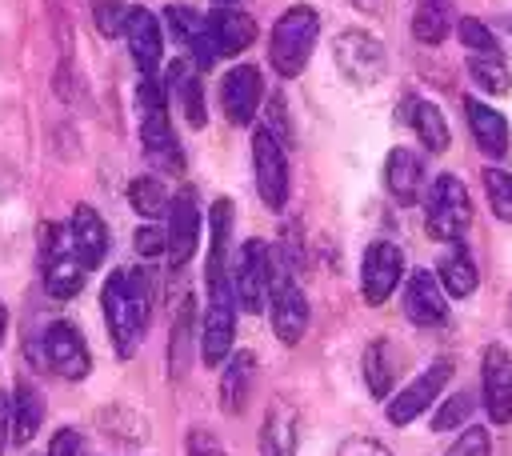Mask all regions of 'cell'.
Instances as JSON below:
<instances>
[{
	"label": "cell",
	"instance_id": "7dc6e473",
	"mask_svg": "<svg viewBox=\"0 0 512 456\" xmlns=\"http://www.w3.org/2000/svg\"><path fill=\"white\" fill-rule=\"evenodd\" d=\"M508 328H512V300H508Z\"/></svg>",
	"mask_w": 512,
	"mask_h": 456
},
{
	"label": "cell",
	"instance_id": "f1b7e54d",
	"mask_svg": "<svg viewBox=\"0 0 512 456\" xmlns=\"http://www.w3.org/2000/svg\"><path fill=\"white\" fill-rule=\"evenodd\" d=\"M456 24V12H452V0H420L416 4V16H412V36L420 44H444L448 32Z\"/></svg>",
	"mask_w": 512,
	"mask_h": 456
},
{
	"label": "cell",
	"instance_id": "9c48e42d",
	"mask_svg": "<svg viewBox=\"0 0 512 456\" xmlns=\"http://www.w3.org/2000/svg\"><path fill=\"white\" fill-rule=\"evenodd\" d=\"M332 60L344 72V80H352L360 88L364 84H376L384 76V68H388L384 44L372 32H364V28H344L336 36V44H332Z\"/></svg>",
	"mask_w": 512,
	"mask_h": 456
},
{
	"label": "cell",
	"instance_id": "d590c367",
	"mask_svg": "<svg viewBox=\"0 0 512 456\" xmlns=\"http://www.w3.org/2000/svg\"><path fill=\"white\" fill-rule=\"evenodd\" d=\"M88 8H92V24H96V32L100 36H124V28H128V4L124 0H88Z\"/></svg>",
	"mask_w": 512,
	"mask_h": 456
},
{
	"label": "cell",
	"instance_id": "ac0fdd59",
	"mask_svg": "<svg viewBox=\"0 0 512 456\" xmlns=\"http://www.w3.org/2000/svg\"><path fill=\"white\" fill-rule=\"evenodd\" d=\"M124 40H128V56H132L136 72H140V76H156L160 60H164V32H160V20L152 16V8L132 4Z\"/></svg>",
	"mask_w": 512,
	"mask_h": 456
},
{
	"label": "cell",
	"instance_id": "52a82bcc",
	"mask_svg": "<svg viewBox=\"0 0 512 456\" xmlns=\"http://www.w3.org/2000/svg\"><path fill=\"white\" fill-rule=\"evenodd\" d=\"M268 288H272V248L264 240H244L236 260H232V296L240 312H264L268 308Z\"/></svg>",
	"mask_w": 512,
	"mask_h": 456
},
{
	"label": "cell",
	"instance_id": "4316f807",
	"mask_svg": "<svg viewBox=\"0 0 512 456\" xmlns=\"http://www.w3.org/2000/svg\"><path fill=\"white\" fill-rule=\"evenodd\" d=\"M40 424H44V396L28 380H20L12 392V444H32Z\"/></svg>",
	"mask_w": 512,
	"mask_h": 456
},
{
	"label": "cell",
	"instance_id": "7c38bea8",
	"mask_svg": "<svg viewBox=\"0 0 512 456\" xmlns=\"http://www.w3.org/2000/svg\"><path fill=\"white\" fill-rule=\"evenodd\" d=\"M168 268L172 272H180L188 260H192V252L200 248V200H196V188H180L176 196H172V208H168Z\"/></svg>",
	"mask_w": 512,
	"mask_h": 456
},
{
	"label": "cell",
	"instance_id": "5bb4252c",
	"mask_svg": "<svg viewBox=\"0 0 512 456\" xmlns=\"http://www.w3.org/2000/svg\"><path fill=\"white\" fill-rule=\"evenodd\" d=\"M452 360H436V364H428L412 384H404L396 396H388V424H396V428H404V424H412L420 412H428L432 408V400L444 392V384L452 380Z\"/></svg>",
	"mask_w": 512,
	"mask_h": 456
},
{
	"label": "cell",
	"instance_id": "7402d4cb",
	"mask_svg": "<svg viewBox=\"0 0 512 456\" xmlns=\"http://www.w3.org/2000/svg\"><path fill=\"white\" fill-rule=\"evenodd\" d=\"M384 188L396 204H416L424 192V160L412 148H392L384 160Z\"/></svg>",
	"mask_w": 512,
	"mask_h": 456
},
{
	"label": "cell",
	"instance_id": "4dcf8cb0",
	"mask_svg": "<svg viewBox=\"0 0 512 456\" xmlns=\"http://www.w3.org/2000/svg\"><path fill=\"white\" fill-rule=\"evenodd\" d=\"M128 204H132L144 220H160V216H168L172 196H168V188H164L160 176H136V180L128 184Z\"/></svg>",
	"mask_w": 512,
	"mask_h": 456
},
{
	"label": "cell",
	"instance_id": "8d00e7d4",
	"mask_svg": "<svg viewBox=\"0 0 512 456\" xmlns=\"http://www.w3.org/2000/svg\"><path fill=\"white\" fill-rule=\"evenodd\" d=\"M472 412H476V396H472V392H456V396H448V400L436 408V416H432V432L460 428Z\"/></svg>",
	"mask_w": 512,
	"mask_h": 456
},
{
	"label": "cell",
	"instance_id": "7bdbcfd3",
	"mask_svg": "<svg viewBox=\"0 0 512 456\" xmlns=\"http://www.w3.org/2000/svg\"><path fill=\"white\" fill-rule=\"evenodd\" d=\"M340 456H392V452L372 436H352V440H344Z\"/></svg>",
	"mask_w": 512,
	"mask_h": 456
},
{
	"label": "cell",
	"instance_id": "6da1fadb",
	"mask_svg": "<svg viewBox=\"0 0 512 456\" xmlns=\"http://www.w3.org/2000/svg\"><path fill=\"white\" fill-rule=\"evenodd\" d=\"M100 308H104V324L112 336V348L120 360H128L152 320V280L144 268H116L108 272L104 288H100Z\"/></svg>",
	"mask_w": 512,
	"mask_h": 456
},
{
	"label": "cell",
	"instance_id": "d4e9b609",
	"mask_svg": "<svg viewBox=\"0 0 512 456\" xmlns=\"http://www.w3.org/2000/svg\"><path fill=\"white\" fill-rule=\"evenodd\" d=\"M200 68H192L188 60H172L168 64V92H176L180 108H184V120L192 128H204L208 124V108H204V84L196 76Z\"/></svg>",
	"mask_w": 512,
	"mask_h": 456
},
{
	"label": "cell",
	"instance_id": "277c9868",
	"mask_svg": "<svg viewBox=\"0 0 512 456\" xmlns=\"http://www.w3.org/2000/svg\"><path fill=\"white\" fill-rule=\"evenodd\" d=\"M260 36L256 20L240 8H216L204 16V32L188 44L192 64L196 68H212L220 56H240L244 48H252V40Z\"/></svg>",
	"mask_w": 512,
	"mask_h": 456
},
{
	"label": "cell",
	"instance_id": "f35d334b",
	"mask_svg": "<svg viewBox=\"0 0 512 456\" xmlns=\"http://www.w3.org/2000/svg\"><path fill=\"white\" fill-rule=\"evenodd\" d=\"M164 16H168L172 32L180 36V44H192V40L204 32V16H200V12H192V8H184V4H172Z\"/></svg>",
	"mask_w": 512,
	"mask_h": 456
},
{
	"label": "cell",
	"instance_id": "4fadbf2b",
	"mask_svg": "<svg viewBox=\"0 0 512 456\" xmlns=\"http://www.w3.org/2000/svg\"><path fill=\"white\" fill-rule=\"evenodd\" d=\"M404 276V252L392 240H372L360 260V296L364 304H384Z\"/></svg>",
	"mask_w": 512,
	"mask_h": 456
},
{
	"label": "cell",
	"instance_id": "ba28073f",
	"mask_svg": "<svg viewBox=\"0 0 512 456\" xmlns=\"http://www.w3.org/2000/svg\"><path fill=\"white\" fill-rule=\"evenodd\" d=\"M36 356L44 368H52L64 380H84L92 372V352L72 320H48L36 340Z\"/></svg>",
	"mask_w": 512,
	"mask_h": 456
},
{
	"label": "cell",
	"instance_id": "8992f818",
	"mask_svg": "<svg viewBox=\"0 0 512 456\" xmlns=\"http://www.w3.org/2000/svg\"><path fill=\"white\" fill-rule=\"evenodd\" d=\"M268 320L280 344H300L304 328H308V300L288 268L284 256L272 252V288H268Z\"/></svg>",
	"mask_w": 512,
	"mask_h": 456
},
{
	"label": "cell",
	"instance_id": "8fae6325",
	"mask_svg": "<svg viewBox=\"0 0 512 456\" xmlns=\"http://www.w3.org/2000/svg\"><path fill=\"white\" fill-rule=\"evenodd\" d=\"M232 340H236V296L228 284L220 292H208V308L200 324V360L208 368H224L232 356Z\"/></svg>",
	"mask_w": 512,
	"mask_h": 456
},
{
	"label": "cell",
	"instance_id": "ab89813d",
	"mask_svg": "<svg viewBox=\"0 0 512 456\" xmlns=\"http://www.w3.org/2000/svg\"><path fill=\"white\" fill-rule=\"evenodd\" d=\"M132 248H136V256L152 260V256L168 252V232H164V228H156V224H140V228H136V236H132Z\"/></svg>",
	"mask_w": 512,
	"mask_h": 456
},
{
	"label": "cell",
	"instance_id": "30bf717a",
	"mask_svg": "<svg viewBox=\"0 0 512 456\" xmlns=\"http://www.w3.org/2000/svg\"><path fill=\"white\" fill-rule=\"evenodd\" d=\"M252 176L264 208L280 212L288 204V160H284V144L268 128L252 132Z\"/></svg>",
	"mask_w": 512,
	"mask_h": 456
},
{
	"label": "cell",
	"instance_id": "60d3db41",
	"mask_svg": "<svg viewBox=\"0 0 512 456\" xmlns=\"http://www.w3.org/2000/svg\"><path fill=\"white\" fill-rule=\"evenodd\" d=\"M184 448H188V456H228L224 444L212 432H204V428H192L188 440H184Z\"/></svg>",
	"mask_w": 512,
	"mask_h": 456
},
{
	"label": "cell",
	"instance_id": "f546056e",
	"mask_svg": "<svg viewBox=\"0 0 512 456\" xmlns=\"http://www.w3.org/2000/svg\"><path fill=\"white\" fill-rule=\"evenodd\" d=\"M364 384L376 400H388V392L396 384V352L388 340H372L364 348Z\"/></svg>",
	"mask_w": 512,
	"mask_h": 456
},
{
	"label": "cell",
	"instance_id": "e0dca14e",
	"mask_svg": "<svg viewBox=\"0 0 512 456\" xmlns=\"http://www.w3.org/2000/svg\"><path fill=\"white\" fill-rule=\"evenodd\" d=\"M404 316L420 328H440L448 320V292H444L440 276H432L428 268L408 272V280H404Z\"/></svg>",
	"mask_w": 512,
	"mask_h": 456
},
{
	"label": "cell",
	"instance_id": "1f68e13d",
	"mask_svg": "<svg viewBox=\"0 0 512 456\" xmlns=\"http://www.w3.org/2000/svg\"><path fill=\"white\" fill-rule=\"evenodd\" d=\"M468 76L488 96H504L512 88V72H508V64L500 56H468Z\"/></svg>",
	"mask_w": 512,
	"mask_h": 456
},
{
	"label": "cell",
	"instance_id": "e575fe53",
	"mask_svg": "<svg viewBox=\"0 0 512 456\" xmlns=\"http://www.w3.org/2000/svg\"><path fill=\"white\" fill-rule=\"evenodd\" d=\"M480 180H484V192H488V204H492L496 220L512 224V172H504V168L488 164Z\"/></svg>",
	"mask_w": 512,
	"mask_h": 456
},
{
	"label": "cell",
	"instance_id": "bcb514c9",
	"mask_svg": "<svg viewBox=\"0 0 512 456\" xmlns=\"http://www.w3.org/2000/svg\"><path fill=\"white\" fill-rule=\"evenodd\" d=\"M216 8H232V4H240V0H212Z\"/></svg>",
	"mask_w": 512,
	"mask_h": 456
},
{
	"label": "cell",
	"instance_id": "f6af8a7d",
	"mask_svg": "<svg viewBox=\"0 0 512 456\" xmlns=\"http://www.w3.org/2000/svg\"><path fill=\"white\" fill-rule=\"evenodd\" d=\"M4 332H8V308L0 304V344H4Z\"/></svg>",
	"mask_w": 512,
	"mask_h": 456
},
{
	"label": "cell",
	"instance_id": "44dd1931",
	"mask_svg": "<svg viewBox=\"0 0 512 456\" xmlns=\"http://www.w3.org/2000/svg\"><path fill=\"white\" fill-rule=\"evenodd\" d=\"M400 120L404 124H412V132L420 136V144L428 148V152H448V140H452V132H448V120H444V112L432 104V100H420V96H404L400 100Z\"/></svg>",
	"mask_w": 512,
	"mask_h": 456
},
{
	"label": "cell",
	"instance_id": "2e32d148",
	"mask_svg": "<svg viewBox=\"0 0 512 456\" xmlns=\"http://www.w3.org/2000/svg\"><path fill=\"white\" fill-rule=\"evenodd\" d=\"M480 392H484V412L492 424L512 420V352L504 344H488L480 356Z\"/></svg>",
	"mask_w": 512,
	"mask_h": 456
},
{
	"label": "cell",
	"instance_id": "83f0119b",
	"mask_svg": "<svg viewBox=\"0 0 512 456\" xmlns=\"http://www.w3.org/2000/svg\"><path fill=\"white\" fill-rule=\"evenodd\" d=\"M436 276H440V284H444V292H448L452 300H464V296H472V292H476V284H480L476 260H472V256H468L460 244H452V248L444 252V260H440Z\"/></svg>",
	"mask_w": 512,
	"mask_h": 456
},
{
	"label": "cell",
	"instance_id": "d6a6232c",
	"mask_svg": "<svg viewBox=\"0 0 512 456\" xmlns=\"http://www.w3.org/2000/svg\"><path fill=\"white\" fill-rule=\"evenodd\" d=\"M188 356H192V296L180 304L176 312V324H172V348H168V364H172V376H180L188 368Z\"/></svg>",
	"mask_w": 512,
	"mask_h": 456
},
{
	"label": "cell",
	"instance_id": "74e56055",
	"mask_svg": "<svg viewBox=\"0 0 512 456\" xmlns=\"http://www.w3.org/2000/svg\"><path fill=\"white\" fill-rule=\"evenodd\" d=\"M444 456H492V436H488V428H480V424L464 428V432L452 440V448H448Z\"/></svg>",
	"mask_w": 512,
	"mask_h": 456
},
{
	"label": "cell",
	"instance_id": "ffe728a7",
	"mask_svg": "<svg viewBox=\"0 0 512 456\" xmlns=\"http://www.w3.org/2000/svg\"><path fill=\"white\" fill-rule=\"evenodd\" d=\"M208 236H212V244H208L204 280H208V292H220V288L232 284V280L224 276V268H228V240H232V200H228V196H220V200L208 208Z\"/></svg>",
	"mask_w": 512,
	"mask_h": 456
},
{
	"label": "cell",
	"instance_id": "603a6c76",
	"mask_svg": "<svg viewBox=\"0 0 512 456\" xmlns=\"http://www.w3.org/2000/svg\"><path fill=\"white\" fill-rule=\"evenodd\" d=\"M464 116H468V128H472L476 148H480L484 156L500 160V156L508 152V120H504L492 104H484V100H476V96L464 100Z\"/></svg>",
	"mask_w": 512,
	"mask_h": 456
},
{
	"label": "cell",
	"instance_id": "5b68a950",
	"mask_svg": "<svg viewBox=\"0 0 512 456\" xmlns=\"http://www.w3.org/2000/svg\"><path fill=\"white\" fill-rule=\"evenodd\" d=\"M472 224V200H468V188L460 176L444 172L432 180L428 188V208H424V228L432 240H444V244H460V236L468 232Z\"/></svg>",
	"mask_w": 512,
	"mask_h": 456
},
{
	"label": "cell",
	"instance_id": "484cf974",
	"mask_svg": "<svg viewBox=\"0 0 512 456\" xmlns=\"http://www.w3.org/2000/svg\"><path fill=\"white\" fill-rule=\"evenodd\" d=\"M260 456H296V412L272 400L260 424Z\"/></svg>",
	"mask_w": 512,
	"mask_h": 456
},
{
	"label": "cell",
	"instance_id": "d6986e66",
	"mask_svg": "<svg viewBox=\"0 0 512 456\" xmlns=\"http://www.w3.org/2000/svg\"><path fill=\"white\" fill-rule=\"evenodd\" d=\"M68 232H72V252L80 256L84 268L104 264L112 240H108V224H104V216H100L92 204H76V208H72V224H68Z\"/></svg>",
	"mask_w": 512,
	"mask_h": 456
},
{
	"label": "cell",
	"instance_id": "7a4b0ae2",
	"mask_svg": "<svg viewBox=\"0 0 512 456\" xmlns=\"http://www.w3.org/2000/svg\"><path fill=\"white\" fill-rule=\"evenodd\" d=\"M136 108H140V144H144V156L168 172V176H184V148L172 132V120H168V80H156V76H140V88H136Z\"/></svg>",
	"mask_w": 512,
	"mask_h": 456
},
{
	"label": "cell",
	"instance_id": "ee69618b",
	"mask_svg": "<svg viewBox=\"0 0 512 456\" xmlns=\"http://www.w3.org/2000/svg\"><path fill=\"white\" fill-rule=\"evenodd\" d=\"M12 444V396L0 392V452Z\"/></svg>",
	"mask_w": 512,
	"mask_h": 456
},
{
	"label": "cell",
	"instance_id": "9a60e30c",
	"mask_svg": "<svg viewBox=\"0 0 512 456\" xmlns=\"http://www.w3.org/2000/svg\"><path fill=\"white\" fill-rule=\"evenodd\" d=\"M260 104H264V72L256 64L228 68L224 80H220V108H224L228 124H236V128L252 124Z\"/></svg>",
	"mask_w": 512,
	"mask_h": 456
},
{
	"label": "cell",
	"instance_id": "c3c4849f",
	"mask_svg": "<svg viewBox=\"0 0 512 456\" xmlns=\"http://www.w3.org/2000/svg\"><path fill=\"white\" fill-rule=\"evenodd\" d=\"M28 456H40V452H28Z\"/></svg>",
	"mask_w": 512,
	"mask_h": 456
},
{
	"label": "cell",
	"instance_id": "b9f144b4",
	"mask_svg": "<svg viewBox=\"0 0 512 456\" xmlns=\"http://www.w3.org/2000/svg\"><path fill=\"white\" fill-rule=\"evenodd\" d=\"M48 456H84V440L76 428H60L48 444Z\"/></svg>",
	"mask_w": 512,
	"mask_h": 456
},
{
	"label": "cell",
	"instance_id": "3957f363",
	"mask_svg": "<svg viewBox=\"0 0 512 456\" xmlns=\"http://www.w3.org/2000/svg\"><path fill=\"white\" fill-rule=\"evenodd\" d=\"M316 36H320V12L312 4L284 8L280 20L272 24V36H268V60H272L276 76H284V80L300 76L304 64L312 60Z\"/></svg>",
	"mask_w": 512,
	"mask_h": 456
},
{
	"label": "cell",
	"instance_id": "cb8c5ba5",
	"mask_svg": "<svg viewBox=\"0 0 512 456\" xmlns=\"http://www.w3.org/2000/svg\"><path fill=\"white\" fill-rule=\"evenodd\" d=\"M252 384H256V352L240 348L228 356V364L220 372V408L228 416H240L248 396H252Z\"/></svg>",
	"mask_w": 512,
	"mask_h": 456
},
{
	"label": "cell",
	"instance_id": "836d02e7",
	"mask_svg": "<svg viewBox=\"0 0 512 456\" xmlns=\"http://www.w3.org/2000/svg\"><path fill=\"white\" fill-rule=\"evenodd\" d=\"M456 36H460V44L468 48V56H500L496 32H492L484 20H476V16H460V20H456Z\"/></svg>",
	"mask_w": 512,
	"mask_h": 456
}]
</instances>
